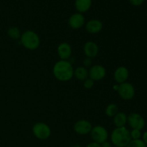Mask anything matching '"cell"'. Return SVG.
Returning a JSON list of instances; mask_svg holds the SVG:
<instances>
[{
  "label": "cell",
  "instance_id": "cell-1",
  "mask_svg": "<svg viewBox=\"0 0 147 147\" xmlns=\"http://www.w3.org/2000/svg\"><path fill=\"white\" fill-rule=\"evenodd\" d=\"M53 73L59 81L67 82L74 76V69L69 60H60L53 66Z\"/></svg>",
  "mask_w": 147,
  "mask_h": 147
},
{
  "label": "cell",
  "instance_id": "cell-2",
  "mask_svg": "<svg viewBox=\"0 0 147 147\" xmlns=\"http://www.w3.org/2000/svg\"><path fill=\"white\" fill-rule=\"evenodd\" d=\"M131 140L130 131L125 127L116 128L111 134V144L114 146L126 147L128 144Z\"/></svg>",
  "mask_w": 147,
  "mask_h": 147
},
{
  "label": "cell",
  "instance_id": "cell-3",
  "mask_svg": "<svg viewBox=\"0 0 147 147\" xmlns=\"http://www.w3.org/2000/svg\"><path fill=\"white\" fill-rule=\"evenodd\" d=\"M22 45L29 50H37L40 45V38L38 34L32 30H27L22 34L20 37Z\"/></svg>",
  "mask_w": 147,
  "mask_h": 147
},
{
  "label": "cell",
  "instance_id": "cell-4",
  "mask_svg": "<svg viewBox=\"0 0 147 147\" xmlns=\"http://www.w3.org/2000/svg\"><path fill=\"white\" fill-rule=\"evenodd\" d=\"M32 133L37 139L40 140H46L51 135L50 127L44 122H37L33 126Z\"/></svg>",
  "mask_w": 147,
  "mask_h": 147
},
{
  "label": "cell",
  "instance_id": "cell-5",
  "mask_svg": "<svg viewBox=\"0 0 147 147\" xmlns=\"http://www.w3.org/2000/svg\"><path fill=\"white\" fill-rule=\"evenodd\" d=\"M90 136L93 139V142L101 144L103 142H106L109 138V133L106 129L100 125L94 126L92 128L90 131Z\"/></svg>",
  "mask_w": 147,
  "mask_h": 147
},
{
  "label": "cell",
  "instance_id": "cell-6",
  "mask_svg": "<svg viewBox=\"0 0 147 147\" xmlns=\"http://www.w3.org/2000/svg\"><path fill=\"white\" fill-rule=\"evenodd\" d=\"M119 96L122 99L126 100H131L135 96V88L131 83L129 82L119 84V88L117 90Z\"/></svg>",
  "mask_w": 147,
  "mask_h": 147
},
{
  "label": "cell",
  "instance_id": "cell-7",
  "mask_svg": "<svg viewBox=\"0 0 147 147\" xmlns=\"http://www.w3.org/2000/svg\"><path fill=\"white\" fill-rule=\"evenodd\" d=\"M127 123L132 129L142 131L145 126V120L139 113H131L128 116Z\"/></svg>",
  "mask_w": 147,
  "mask_h": 147
},
{
  "label": "cell",
  "instance_id": "cell-8",
  "mask_svg": "<svg viewBox=\"0 0 147 147\" xmlns=\"http://www.w3.org/2000/svg\"><path fill=\"white\" fill-rule=\"evenodd\" d=\"M91 123L86 119H80L77 121L73 126V129L76 134L79 135H87L92 130Z\"/></svg>",
  "mask_w": 147,
  "mask_h": 147
},
{
  "label": "cell",
  "instance_id": "cell-9",
  "mask_svg": "<svg viewBox=\"0 0 147 147\" xmlns=\"http://www.w3.org/2000/svg\"><path fill=\"white\" fill-rule=\"evenodd\" d=\"M88 76L95 82L100 81L106 77V70L101 65H95L89 69Z\"/></svg>",
  "mask_w": 147,
  "mask_h": 147
},
{
  "label": "cell",
  "instance_id": "cell-10",
  "mask_svg": "<svg viewBox=\"0 0 147 147\" xmlns=\"http://www.w3.org/2000/svg\"><path fill=\"white\" fill-rule=\"evenodd\" d=\"M72 47L69 43L61 42L57 48V55L60 60H68L72 55Z\"/></svg>",
  "mask_w": 147,
  "mask_h": 147
},
{
  "label": "cell",
  "instance_id": "cell-11",
  "mask_svg": "<svg viewBox=\"0 0 147 147\" xmlns=\"http://www.w3.org/2000/svg\"><path fill=\"white\" fill-rule=\"evenodd\" d=\"M68 24L73 30H78L85 24V17L81 13L72 14L68 20Z\"/></svg>",
  "mask_w": 147,
  "mask_h": 147
},
{
  "label": "cell",
  "instance_id": "cell-12",
  "mask_svg": "<svg viewBox=\"0 0 147 147\" xmlns=\"http://www.w3.org/2000/svg\"><path fill=\"white\" fill-rule=\"evenodd\" d=\"M129 77V71L127 67L124 66H120L115 70L113 73V78L115 81L119 84L125 83Z\"/></svg>",
  "mask_w": 147,
  "mask_h": 147
},
{
  "label": "cell",
  "instance_id": "cell-13",
  "mask_svg": "<svg viewBox=\"0 0 147 147\" xmlns=\"http://www.w3.org/2000/svg\"><path fill=\"white\" fill-rule=\"evenodd\" d=\"M83 52L86 57L92 59L96 57L99 53V47L96 42L88 41L85 43L83 46Z\"/></svg>",
  "mask_w": 147,
  "mask_h": 147
},
{
  "label": "cell",
  "instance_id": "cell-14",
  "mask_svg": "<svg viewBox=\"0 0 147 147\" xmlns=\"http://www.w3.org/2000/svg\"><path fill=\"white\" fill-rule=\"evenodd\" d=\"M103 29V23L99 20L93 19L88 21L86 24V30L88 33L92 34L100 32Z\"/></svg>",
  "mask_w": 147,
  "mask_h": 147
},
{
  "label": "cell",
  "instance_id": "cell-15",
  "mask_svg": "<svg viewBox=\"0 0 147 147\" xmlns=\"http://www.w3.org/2000/svg\"><path fill=\"white\" fill-rule=\"evenodd\" d=\"M92 5V0H76L75 7L79 13H84L88 11Z\"/></svg>",
  "mask_w": 147,
  "mask_h": 147
},
{
  "label": "cell",
  "instance_id": "cell-16",
  "mask_svg": "<svg viewBox=\"0 0 147 147\" xmlns=\"http://www.w3.org/2000/svg\"><path fill=\"white\" fill-rule=\"evenodd\" d=\"M113 123L116 128L125 127L127 123L128 116L123 112H118L114 116H113Z\"/></svg>",
  "mask_w": 147,
  "mask_h": 147
},
{
  "label": "cell",
  "instance_id": "cell-17",
  "mask_svg": "<svg viewBox=\"0 0 147 147\" xmlns=\"http://www.w3.org/2000/svg\"><path fill=\"white\" fill-rule=\"evenodd\" d=\"M74 76L76 79L83 82L88 78H89L88 70L86 67H83V66L78 67L77 68L74 70Z\"/></svg>",
  "mask_w": 147,
  "mask_h": 147
},
{
  "label": "cell",
  "instance_id": "cell-18",
  "mask_svg": "<svg viewBox=\"0 0 147 147\" xmlns=\"http://www.w3.org/2000/svg\"><path fill=\"white\" fill-rule=\"evenodd\" d=\"M7 34L12 40H20L22 33L17 27H11L7 30Z\"/></svg>",
  "mask_w": 147,
  "mask_h": 147
},
{
  "label": "cell",
  "instance_id": "cell-19",
  "mask_svg": "<svg viewBox=\"0 0 147 147\" xmlns=\"http://www.w3.org/2000/svg\"><path fill=\"white\" fill-rule=\"evenodd\" d=\"M119 112V107L115 103H110L106 106L105 113L109 117H113Z\"/></svg>",
  "mask_w": 147,
  "mask_h": 147
},
{
  "label": "cell",
  "instance_id": "cell-20",
  "mask_svg": "<svg viewBox=\"0 0 147 147\" xmlns=\"http://www.w3.org/2000/svg\"><path fill=\"white\" fill-rule=\"evenodd\" d=\"M126 147H147L146 144L142 141V139H136L130 141Z\"/></svg>",
  "mask_w": 147,
  "mask_h": 147
},
{
  "label": "cell",
  "instance_id": "cell-21",
  "mask_svg": "<svg viewBox=\"0 0 147 147\" xmlns=\"http://www.w3.org/2000/svg\"><path fill=\"white\" fill-rule=\"evenodd\" d=\"M130 135L131 138L133 140L141 139V137H142V132H141L140 130H138V129H132L131 131H130Z\"/></svg>",
  "mask_w": 147,
  "mask_h": 147
},
{
  "label": "cell",
  "instance_id": "cell-22",
  "mask_svg": "<svg viewBox=\"0 0 147 147\" xmlns=\"http://www.w3.org/2000/svg\"><path fill=\"white\" fill-rule=\"evenodd\" d=\"M95 84L94 80H92L90 78H88L86 80L83 81V86L86 89H91Z\"/></svg>",
  "mask_w": 147,
  "mask_h": 147
},
{
  "label": "cell",
  "instance_id": "cell-23",
  "mask_svg": "<svg viewBox=\"0 0 147 147\" xmlns=\"http://www.w3.org/2000/svg\"><path fill=\"white\" fill-rule=\"evenodd\" d=\"M92 65V60L90 58H89V57H86L85 58V60H83V67H90V65Z\"/></svg>",
  "mask_w": 147,
  "mask_h": 147
},
{
  "label": "cell",
  "instance_id": "cell-24",
  "mask_svg": "<svg viewBox=\"0 0 147 147\" xmlns=\"http://www.w3.org/2000/svg\"><path fill=\"white\" fill-rule=\"evenodd\" d=\"M129 1H130L132 5L135 6V7H138V6L142 5L144 1V0H129Z\"/></svg>",
  "mask_w": 147,
  "mask_h": 147
},
{
  "label": "cell",
  "instance_id": "cell-25",
  "mask_svg": "<svg viewBox=\"0 0 147 147\" xmlns=\"http://www.w3.org/2000/svg\"><path fill=\"white\" fill-rule=\"evenodd\" d=\"M86 147H100V144L96 143V142H90V143L88 144Z\"/></svg>",
  "mask_w": 147,
  "mask_h": 147
},
{
  "label": "cell",
  "instance_id": "cell-26",
  "mask_svg": "<svg viewBox=\"0 0 147 147\" xmlns=\"http://www.w3.org/2000/svg\"><path fill=\"white\" fill-rule=\"evenodd\" d=\"M100 147H113V145H112V144L111 142L106 141V142H103V143H102L100 144Z\"/></svg>",
  "mask_w": 147,
  "mask_h": 147
},
{
  "label": "cell",
  "instance_id": "cell-27",
  "mask_svg": "<svg viewBox=\"0 0 147 147\" xmlns=\"http://www.w3.org/2000/svg\"><path fill=\"white\" fill-rule=\"evenodd\" d=\"M142 141L146 144V145L147 146V131H145L143 134V135H142Z\"/></svg>",
  "mask_w": 147,
  "mask_h": 147
},
{
  "label": "cell",
  "instance_id": "cell-28",
  "mask_svg": "<svg viewBox=\"0 0 147 147\" xmlns=\"http://www.w3.org/2000/svg\"><path fill=\"white\" fill-rule=\"evenodd\" d=\"M72 147H82V146H80V145H75V146H73Z\"/></svg>",
  "mask_w": 147,
  "mask_h": 147
},
{
  "label": "cell",
  "instance_id": "cell-29",
  "mask_svg": "<svg viewBox=\"0 0 147 147\" xmlns=\"http://www.w3.org/2000/svg\"><path fill=\"white\" fill-rule=\"evenodd\" d=\"M113 147H117V146H113Z\"/></svg>",
  "mask_w": 147,
  "mask_h": 147
}]
</instances>
